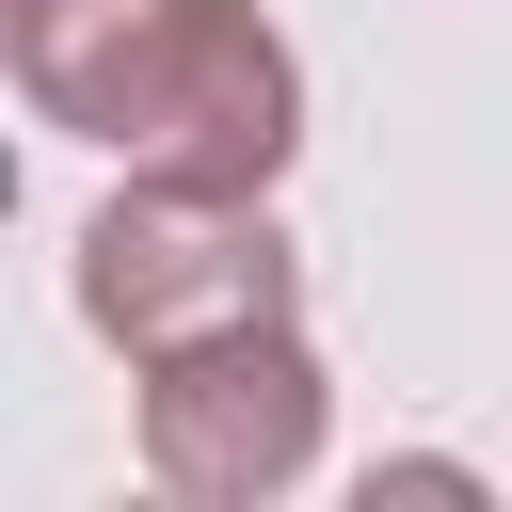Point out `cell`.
<instances>
[{
    "label": "cell",
    "instance_id": "6da1fadb",
    "mask_svg": "<svg viewBox=\"0 0 512 512\" xmlns=\"http://www.w3.org/2000/svg\"><path fill=\"white\" fill-rule=\"evenodd\" d=\"M16 96L64 144H112L128 176L272 192L304 144V64L256 0H0Z\"/></svg>",
    "mask_w": 512,
    "mask_h": 512
},
{
    "label": "cell",
    "instance_id": "7a4b0ae2",
    "mask_svg": "<svg viewBox=\"0 0 512 512\" xmlns=\"http://www.w3.org/2000/svg\"><path fill=\"white\" fill-rule=\"evenodd\" d=\"M80 320L160 368V352H208V336H256V320H304V256L272 224V192H192V176H128L96 224H80Z\"/></svg>",
    "mask_w": 512,
    "mask_h": 512
},
{
    "label": "cell",
    "instance_id": "3957f363",
    "mask_svg": "<svg viewBox=\"0 0 512 512\" xmlns=\"http://www.w3.org/2000/svg\"><path fill=\"white\" fill-rule=\"evenodd\" d=\"M320 352L304 320H256V336H208V352H160L144 368V480L192 496V512H256L320 464Z\"/></svg>",
    "mask_w": 512,
    "mask_h": 512
},
{
    "label": "cell",
    "instance_id": "277c9868",
    "mask_svg": "<svg viewBox=\"0 0 512 512\" xmlns=\"http://www.w3.org/2000/svg\"><path fill=\"white\" fill-rule=\"evenodd\" d=\"M384 496H480V464H368V512Z\"/></svg>",
    "mask_w": 512,
    "mask_h": 512
}]
</instances>
